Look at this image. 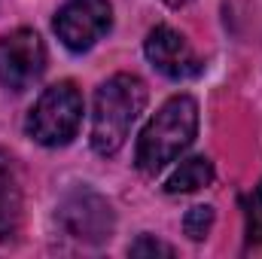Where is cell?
I'll use <instances>...</instances> for the list:
<instances>
[{"mask_svg":"<svg viewBox=\"0 0 262 259\" xmlns=\"http://www.w3.org/2000/svg\"><path fill=\"white\" fill-rule=\"evenodd\" d=\"M143 107H146V82L140 76L116 73L107 82H101L92 107V149L104 159L116 156L125 146Z\"/></svg>","mask_w":262,"mask_h":259,"instance_id":"obj_1","label":"cell"},{"mask_svg":"<svg viewBox=\"0 0 262 259\" xmlns=\"http://www.w3.org/2000/svg\"><path fill=\"white\" fill-rule=\"evenodd\" d=\"M198 134V104L189 95L168 98L146 128L137 137L134 162L143 174H159L171 162H177L195 140Z\"/></svg>","mask_w":262,"mask_h":259,"instance_id":"obj_2","label":"cell"},{"mask_svg":"<svg viewBox=\"0 0 262 259\" xmlns=\"http://www.w3.org/2000/svg\"><path fill=\"white\" fill-rule=\"evenodd\" d=\"M79 122H82V92L70 79H64L49 85L37 98V104L28 113L25 131L40 146L55 149V146H67L76 137Z\"/></svg>","mask_w":262,"mask_h":259,"instance_id":"obj_3","label":"cell"},{"mask_svg":"<svg viewBox=\"0 0 262 259\" xmlns=\"http://www.w3.org/2000/svg\"><path fill=\"white\" fill-rule=\"evenodd\" d=\"M46 70V46L37 31L18 28L0 37V85L9 92L31 89Z\"/></svg>","mask_w":262,"mask_h":259,"instance_id":"obj_4","label":"cell"},{"mask_svg":"<svg viewBox=\"0 0 262 259\" xmlns=\"http://www.w3.org/2000/svg\"><path fill=\"white\" fill-rule=\"evenodd\" d=\"M113 25L110 0H64L55 12V34L70 52H89Z\"/></svg>","mask_w":262,"mask_h":259,"instance_id":"obj_5","label":"cell"},{"mask_svg":"<svg viewBox=\"0 0 262 259\" xmlns=\"http://www.w3.org/2000/svg\"><path fill=\"white\" fill-rule=\"evenodd\" d=\"M58 220L67 235H73L76 241H85V244H104L116 229L110 201L92 189H76L67 195L58 207Z\"/></svg>","mask_w":262,"mask_h":259,"instance_id":"obj_6","label":"cell"},{"mask_svg":"<svg viewBox=\"0 0 262 259\" xmlns=\"http://www.w3.org/2000/svg\"><path fill=\"white\" fill-rule=\"evenodd\" d=\"M143 52H146L149 64L168 79H192L204 70V61L195 55L192 43L171 25H156L146 34Z\"/></svg>","mask_w":262,"mask_h":259,"instance_id":"obj_7","label":"cell"},{"mask_svg":"<svg viewBox=\"0 0 262 259\" xmlns=\"http://www.w3.org/2000/svg\"><path fill=\"white\" fill-rule=\"evenodd\" d=\"M25 217V189L15 159L0 149V241H9L18 235Z\"/></svg>","mask_w":262,"mask_h":259,"instance_id":"obj_8","label":"cell"},{"mask_svg":"<svg viewBox=\"0 0 262 259\" xmlns=\"http://www.w3.org/2000/svg\"><path fill=\"white\" fill-rule=\"evenodd\" d=\"M213 183V165L204 156H192L186 162H180V168L171 171V177L165 180V192L171 195H186V192H198L204 186Z\"/></svg>","mask_w":262,"mask_h":259,"instance_id":"obj_9","label":"cell"},{"mask_svg":"<svg viewBox=\"0 0 262 259\" xmlns=\"http://www.w3.org/2000/svg\"><path fill=\"white\" fill-rule=\"evenodd\" d=\"M213 223H216L213 207H210V204H195V207H189L186 217H183V232H186L192 241H204V238L210 235Z\"/></svg>","mask_w":262,"mask_h":259,"instance_id":"obj_10","label":"cell"},{"mask_svg":"<svg viewBox=\"0 0 262 259\" xmlns=\"http://www.w3.org/2000/svg\"><path fill=\"white\" fill-rule=\"evenodd\" d=\"M244 220H247V241L262 247V183L244 198Z\"/></svg>","mask_w":262,"mask_h":259,"instance_id":"obj_11","label":"cell"},{"mask_svg":"<svg viewBox=\"0 0 262 259\" xmlns=\"http://www.w3.org/2000/svg\"><path fill=\"white\" fill-rule=\"evenodd\" d=\"M128 253L131 256H174V247L159 241V238H152V235H140L128 247Z\"/></svg>","mask_w":262,"mask_h":259,"instance_id":"obj_12","label":"cell"},{"mask_svg":"<svg viewBox=\"0 0 262 259\" xmlns=\"http://www.w3.org/2000/svg\"><path fill=\"white\" fill-rule=\"evenodd\" d=\"M165 3H168L171 9H183V6H189L192 0H165Z\"/></svg>","mask_w":262,"mask_h":259,"instance_id":"obj_13","label":"cell"}]
</instances>
